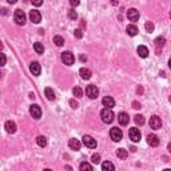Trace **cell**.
Wrapping results in <instances>:
<instances>
[{"label": "cell", "mask_w": 171, "mask_h": 171, "mask_svg": "<svg viewBox=\"0 0 171 171\" xmlns=\"http://www.w3.org/2000/svg\"><path fill=\"white\" fill-rule=\"evenodd\" d=\"M136 91H138V94H142V92H143V90H142V88H138Z\"/></svg>", "instance_id": "43"}, {"label": "cell", "mask_w": 171, "mask_h": 171, "mask_svg": "<svg viewBox=\"0 0 171 171\" xmlns=\"http://www.w3.org/2000/svg\"><path fill=\"white\" fill-rule=\"evenodd\" d=\"M4 128H6V131L8 134H15L16 132V125H15V122L7 121L6 125H4Z\"/></svg>", "instance_id": "13"}, {"label": "cell", "mask_w": 171, "mask_h": 171, "mask_svg": "<svg viewBox=\"0 0 171 171\" xmlns=\"http://www.w3.org/2000/svg\"><path fill=\"white\" fill-rule=\"evenodd\" d=\"M126 31H127V34H128L130 36H135L138 34V28H136V25H134V24L127 25Z\"/></svg>", "instance_id": "20"}, {"label": "cell", "mask_w": 171, "mask_h": 171, "mask_svg": "<svg viewBox=\"0 0 171 171\" xmlns=\"http://www.w3.org/2000/svg\"><path fill=\"white\" fill-rule=\"evenodd\" d=\"M136 52H138V55H139L140 58H147L148 56V48H147V47H144V46H139V47H138Z\"/></svg>", "instance_id": "18"}, {"label": "cell", "mask_w": 171, "mask_h": 171, "mask_svg": "<svg viewBox=\"0 0 171 171\" xmlns=\"http://www.w3.org/2000/svg\"><path fill=\"white\" fill-rule=\"evenodd\" d=\"M111 3H112V4H114V6H118V0H111Z\"/></svg>", "instance_id": "41"}, {"label": "cell", "mask_w": 171, "mask_h": 171, "mask_svg": "<svg viewBox=\"0 0 171 171\" xmlns=\"http://www.w3.org/2000/svg\"><path fill=\"white\" fill-rule=\"evenodd\" d=\"M128 135H130V139L132 140V142H135V143H136V142H139L140 138H142L140 131H139V128H136V127H132V128H130Z\"/></svg>", "instance_id": "6"}, {"label": "cell", "mask_w": 171, "mask_h": 171, "mask_svg": "<svg viewBox=\"0 0 171 171\" xmlns=\"http://www.w3.org/2000/svg\"><path fill=\"white\" fill-rule=\"evenodd\" d=\"M68 146H70L71 150L78 151V150H80L82 143H80V142H79L78 139H70V142H68Z\"/></svg>", "instance_id": "17"}, {"label": "cell", "mask_w": 171, "mask_h": 171, "mask_svg": "<svg viewBox=\"0 0 171 171\" xmlns=\"http://www.w3.org/2000/svg\"><path fill=\"white\" fill-rule=\"evenodd\" d=\"M110 136L114 142H121L122 138H123V132H122L121 128H118V127H112L111 131H110Z\"/></svg>", "instance_id": "2"}, {"label": "cell", "mask_w": 171, "mask_h": 171, "mask_svg": "<svg viewBox=\"0 0 171 171\" xmlns=\"http://www.w3.org/2000/svg\"><path fill=\"white\" fill-rule=\"evenodd\" d=\"M102 170L103 171H114L115 166L112 165L111 162H104V163H102Z\"/></svg>", "instance_id": "22"}, {"label": "cell", "mask_w": 171, "mask_h": 171, "mask_svg": "<svg viewBox=\"0 0 171 171\" xmlns=\"http://www.w3.org/2000/svg\"><path fill=\"white\" fill-rule=\"evenodd\" d=\"M70 4L72 7H78L79 4H80V0H70Z\"/></svg>", "instance_id": "38"}, {"label": "cell", "mask_w": 171, "mask_h": 171, "mask_svg": "<svg viewBox=\"0 0 171 171\" xmlns=\"http://www.w3.org/2000/svg\"><path fill=\"white\" fill-rule=\"evenodd\" d=\"M61 60H63L64 64L71 65V64H74V61H75V56L72 55L70 51H65V52L61 54Z\"/></svg>", "instance_id": "5"}, {"label": "cell", "mask_w": 171, "mask_h": 171, "mask_svg": "<svg viewBox=\"0 0 171 171\" xmlns=\"http://www.w3.org/2000/svg\"><path fill=\"white\" fill-rule=\"evenodd\" d=\"M70 104H71V107H72V108H78V107H79V103H78L76 100H74V99H71V100H70Z\"/></svg>", "instance_id": "37"}, {"label": "cell", "mask_w": 171, "mask_h": 171, "mask_svg": "<svg viewBox=\"0 0 171 171\" xmlns=\"http://www.w3.org/2000/svg\"><path fill=\"white\" fill-rule=\"evenodd\" d=\"M2 13H3V15H6V13H7V9L3 8V9H2Z\"/></svg>", "instance_id": "42"}, {"label": "cell", "mask_w": 171, "mask_h": 171, "mask_svg": "<svg viewBox=\"0 0 171 171\" xmlns=\"http://www.w3.org/2000/svg\"><path fill=\"white\" fill-rule=\"evenodd\" d=\"M30 20L35 24H39L42 21V13L38 9H32L30 12Z\"/></svg>", "instance_id": "9"}, {"label": "cell", "mask_w": 171, "mask_h": 171, "mask_svg": "<svg viewBox=\"0 0 171 171\" xmlns=\"http://www.w3.org/2000/svg\"><path fill=\"white\" fill-rule=\"evenodd\" d=\"M6 63H7V58H6V55H4V54L0 52V67L6 65Z\"/></svg>", "instance_id": "32"}, {"label": "cell", "mask_w": 171, "mask_h": 171, "mask_svg": "<svg viewBox=\"0 0 171 171\" xmlns=\"http://www.w3.org/2000/svg\"><path fill=\"white\" fill-rule=\"evenodd\" d=\"M30 71L32 72V75H35V76H39L40 75V71H42V67H40V64L38 63V61H32L31 65H30Z\"/></svg>", "instance_id": "12"}, {"label": "cell", "mask_w": 171, "mask_h": 171, "mask_svg": "<svg viewBox=\"0 0 171 171\" xmlns=\"http://www.w3.org/2000/svg\"><path fill=\"white\" fill-rule=\"evenodd\" d=\"M34 48L36 51V54H43L44 52V47H43V44L42 43H39V42H36L34 44Z\"/></svg>", "instance_id": "26"}, {"label": "cell", "mask_w": 171, "mask_h": 171, "mask_svg": "<svg viewBox=\"0 0 171 171\" xmlns=\"http://www.w3.org/2000/svg\"><path fill=\"white\" fill-rule=\"evenodd\" d=\"M0 78H2V74H0Z\"/></svg>", "instance_id": "45"}, {"label": "cell", "mask_w": 171, "mask_h": 171, "mask_svg": "<svg viewBox=\"0 0 171 171\" xmlns=\"http://www.w3.org/2000/svg\"><path fill=\"white\" fill-rule=\"evenodd\" d=\"M79 74H80V76L83 79H86V80H88V79H91V75H92V72H91L88 68H80V71H79Z\"/></svg>", "instance_id": "19"}, {"label": "cell", "mask_w": 171, "mask_h": 171, "mask_svg": "<svg viewBox=\"0 0 171 171\" xmlns=\"http://www.w3.org/2000/svg\"><path fill=\"white\" fill-rule=\"evenodd\" d=\"M13 19H15L16 24L24 25L25 24V19H27V17H25V13L21 9H16L15 11V15H13Z\"/></svg>", "instance_id": "3"}, {"label": "cell", "mask_w": 171, "mask_h": 171, "mask_svg": "<svg viewBox=\"0 0 171 171\" xmlns=\"http://www.w3.org/2000/svg\"><path fill=\"white\" fill-rule=\"evenodd\" d=\"M7 2H8L9 4H15V3L17 2V0H7Z\"/></svg>", "instance_id": "40"}, {"label": "cell", "mask_w": 171, "mask_h": 171, "mask_svg": "<svg viewBox=\"0 0 171 171\" xmlns=\"http://www.w3.org/2000/svg\"><path fill=\"white\" fill-rule=\"evenodd\" d=\"M86 94H87V96L90 98V99H96L98 95H99V90H98V87L96 86H87V88H86Z\"/></svg>", "instance_id": "4"}, {"label": "cell", "mask_w": 171, "mask_h": 171, "mask_svg": "<svg viewBox=\"0 0 171 171\" xmlns=\"http://www.w3.org/2000/svg\"><path fill=\"white\" fill-rule=\"evenodd\" d=\"M79 169H80V171H92V166L90 165V163H86V162H83L80 166H79Z\"/></svg>", "instance_id": "27"}, {"label": "cell", "mask_w": 171, "mask_h": 171, "mask_svg": "<svg viewBox=\"0 0 171 171\" xmlns=\"http://www.w3.org/2000/svg\"><path fill=\"white\" fill-rule=\"evenodd\" d=\"M147 143L150 144L151 147H156L159 144V138L155 135V134H150V135L147 136Z\"/></svg>", "instance_id": "15"}, {"label": "cell", "mask_w": 171, "mask_h": 171, "mask_svg": "<svg viewBox=\"0 0 171 171\" xmlns=\"http://www.w3.org/2000/svg\"><path fill=\"white\" fill-rule=\"evenodd\" d=\"M82 139H83V144H84L86 147H88V148H96V140L94 139L92 136L84 135Z\"/></svg>", "instance_id": "7"}, {"label": "cell", "mask_w": 171, "mask_h": 171, "mask_svg": "<svg viewBox=\"0 0 171 171\" xmlns=\"http://www.w3.org/2000/svg\"><path fill=\"white\" fill-rule=\"evenodd\" d=\"M144 27H146L147 32H152V31H154V24H152L151 21H147V23H146V25H144Z\"/></svg>", "instance_id": "33"}, {"label": "cell", "mask_w": 171, "mask_h": 171, "mask_svg": "<svg viewBox=\"0 0 171 171\" xmlns=\"http://www.w3.org/2000/svg\"><path fill=\"white\" fill-rule=\"evenodd\" d=\"M91 162L95 163V165L100 163V155H99V154H94V155H92V158H91Z\"/></svg>", "instance_id": "31"}, {"label": "cell", "mask_w": 171, "mask_h": 171, "mask_svg": "<svg viewBox=\"0 0 171 171\" xmlns=\"http://www.w3.org/2000/svg\"><path fill=\"white\" fill-rule=\"evenodd\" d=\"M68 17H70V19H72V20H75L76 17H78V15H76V12L74 9H70L68 11Z\"/></svg>", "instance_id": "34"}, {"label": "cell", "mask_w": 171, "mask_h": 171, "mask_svg": "<svg viewBox=\"0 0 171 171\" xmlns=\"http://www.w3.org/2000/svg\"><path fill=\"white\" fill-rule=\"evenodd\" d=\"M118 122L121 123L122 126H127L130 122V116L128 114H126V112H121V114L118 115Z\"/></svg>", "instance_id": "14"}, {"label": "cell", "mask_w": 171, "mask_h": 171, "mask_svg": "<svg viewBox=\"0 0 171 171\" xmlns=\"http://www.w3.org/2000/svg\"><path fill=\"white\" fill-rule=\"evenodd\" d=\"M100 118H102V121H103L104 123H107V125H110V123L114 122V118H115V115H114V112H112L111 108H103L100 112Z\"/></svg>", "instance_id": "1"}, {"label": "cell", "mask_w": 171, "mask_h": 171, "mask_svg": "<svg viewBox=\"0 0 171 171\" xmlns=\"http://www.w3.org/2000/svg\"><path fill=\"white\" fill-rule=\"evenodd\" d=\"M74 35H75L78 39H80L82 36H83V32H82V30H79V28H78V30H75V31H74Z\"/></svg>", "instance_id": "35"}, {"label": "cell", "mask_w": 171, "mask_h": 171, "mask_svg": "<svg viewBox=\"0 0 171 171\" xmlns=\"http://www.w3.org/2000/svg\"><path fill=\"white\" fill-rule=\"evenodd\" d=\"M3 50V43H2V40H0V51Z\"/></svg>", "instance_id": "44"}, {"label": "cell", "mask_w": 171, "mask_h": 171, "mask_svg": "<svg viewBox=\"0 0 171 171\" xmlns=\"http://www.w3.org/2000/svg\"><path fill=\"white\" fill-rule=\"evenodd\" d=\"M31 3L34 4L35 7H40L43 4V0H31Z\"/></svg>", "instance_id": "36"}, {"label": "cell", "mask_w": 171, "mask_h": 171, "mask_svg": "<svg viewBox=\"0 0 171 171\" xmlns=\"http://www.w3.org/2000/svg\"><path fill=\"white\" fill-rule=\"evenodd\" d=\"M116 155H118V158H121V159H126L127 156H128V152H127L125 148H119V150L116 151Z\"/></svg>", "instance_id": "24"}, {"label": "cell", "mask_w": 171, "mask_h": 171, "mask_svg": "<svg viewBox=\"0 0 171 171\" xmlns=\"http://www.w3.org/2000/svg\"><path fill=\"white\" fill-rule=\"evenodd\" d=\"M127 17H128L131 21L139 20V11L135 9V8H130L128 11H127Z\"/></svg>", "instance_id": "11"}, {"label": "cell", "mask_w": 171, "mask_h": 171, "mask_svg": "<svg viewBox=\"0 0 171 171\" xmlns=\"http://www.w3.org/2000/svg\"><path fill=\"white\" fill-rule=\"evenodd\" d=\"M72 94H74V96H76V98H80L83 95V91L80 87H75V88L72 90Z\"/></svg>", "instance_id": "28"}, {"label": "cell", "mask_w": 171, "mask_h": 171, "mask_svg": "<svg viewBox=\"0 0 171 171\" xmlns=\"http://www.w3.org/2000/svg\"><path fill=\"white\" fill-rule=\"evenodd\" d=\"M135 123L139 126L144 125V116L143 115H135Z\"/></svg>", "instance_id": "29"}, {"label": "cell", "mask_w": 171, "mask_h": 171, "mask_svg": "<svg viewBox=\"0 0 171 171\" xmlns=\"http://www.w3.org/2000/svg\"><path fill=\"white\" fill-rule=\"evenodd\" d=\"M44 94H46V96H47V99L48 100H55V92H54V90L52 88H50V87H47V88L44 90Z\"/></svg>", "instance_id": "21"}, {"label": "cell", "mask_w": 171, "mask_h": 171, "mask_svg": "<svg viewBox=\"0 0 171 171\" xmlns=\"http://www.w3.org/2000/svg\"><path fill=\"white\" fill-rule=\"evenodd\" d=\"M132 107L135 108V110H139V108H140V103H138V102H132Z\"/></svg>", "instance_id": "39"}, {"label": "cell", "mask_w": 171, "mask_h": 171, "mask_svg": "<svg viewBox=\"0 0 171 171\" xmlns=\"http://www.w3.org/2000/svg\"><path fill=\"white\" fill-rule=\"evenodd\" d=\"M150 127L152 130H159V128H161V127H162L161 118H159V116H156V115L151 116V118H150Z\"/></svg>", "instance_id": "8"}, {"label": "cell", "mask_w": 171, "mask_h": 171, "mask_svg": "<svg viewBox=\"0 0 171 171\" xmlns=\"http://www.w3.org/2000/svg\"><path fill=\"white\" fill-rule=\"evenodd\" d=\"M165 43H166V39L163 38V36H159V38L155 39V44L156 46H165Z\"/></svg>", "instance_id": "30"}, {"label": "cell", "mask_w": 171, "mask_h": 171, "mask_svg": "<svg viewBox=\"0 0 171 171\" xmlns=\"http://www.w3.org/2000/svg\"><path fill=\"white\" fill-rule=\"evenodd\" d=\"M36 143H38V146L40 147H46L47 146V138L46 136H38L36 138Z\"/></svg>", "instance_id": "23"}, {"label": "cell", "mask_w": 171, "mask_h": 171, "mask_svg": "<svg viewBox=\"0 0 171 171\" xmlns=\"http://www.w3.org/2000/svg\"><path fill=\"white\" fill-rule=\"evenodd\" d=\"M30 114L32 115V118L40 119V116H42V108H40V106H38V104H32V106L30 107Z\"/></svg>", "instance_id": "10"}, {"label": "cell", "mask_w": 171, "mask_h": 171, "mask_svg": "<svg viewBox=\"0 0 171 171\" xmlns=\"http://www.w3.org/2000/svg\"><path fill=\"white\" fill-rule=\"evenodd\" d=\"M54 43L58 46V47H61L64 44V39L61 38V36H59V35H56V36H54Z\"/></svg>", "instance_id": "25"}, {"label": "cell", "mask_w": 171, "mask_h": 171, "mask_svg": "<svg viewBox=\"0 0 171 171\" xmlns=\"http://www.w3.org/2000/svg\"><path fill=\"white\" fill-rule=\"evenodd\" d=\"M102 103H103V106L107 108H112L115 106V100L112 99L111 96H104L103 99H102Z\"/></svg>", "instance_id": "16"}]
</instances>
